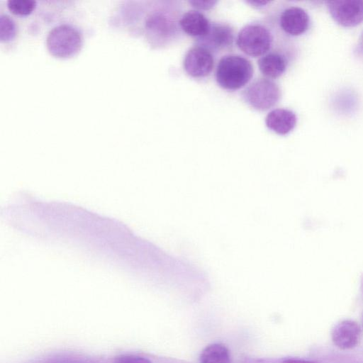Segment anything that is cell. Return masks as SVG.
<instances>
[{
  "label": "cell",
  "mask_w": 363,
  "mask_h": 363,
  "mask_svg": "<svg viewBox=\"0 0 363 363\" xmlns=\"http://www.w3.org/2000/svg\"><path fill=\"white\" fill-rule=\"evenodd\" d=\"M155 8L145 20L146 34L156 45H165L177 40L180 35V9L172 1Z\"/></svg>",
  "instance_id": "1"
},
{
  "label": "cell",
  "mask_w": 363,
  "mask_h": 363,
  "mask_svg": "<svg viewBox=\"0 0 363 363\" xmlns=\"http://www.w3.org/2000/svg\"><path fill=\"white\" fill-rule=\"evenodd\" d=\"M253 74V65L247 57L237 54H227L219 59L215 78L220 88L235 91L245 87L252 79Z\"/></svg>",
  "instance_id": "2"
},
{
  "label": "cell",
  "mask_w": 363,
  "mask_h": 363,
  "mask_svg": "<svg viewBox=\"0 0 363 363\" xmlns=\"http://www.w3.org/2000/svg\"><path fill=\"white\" fill-rule=\"evenodd\" d=\"M235 43L247 56L259 58L274 48L272 26L260 21L249 23L237 34Z\"/></svg>",
  "instance_id": "3"
},
{
  "label": "cell",
  "mask_w": 363,
  "mask_h": 363,
  "mask_svg": "<svg viewBox=\"0 0 363 363\" xmlns=\"http://www.w3.org/2000/svg\"><path fill=\"white\" fill-rule=\"evenodd\" d=\"M241 96L243 101L252 108L265 111L279 103L281 91L274 80L261 77L254 79L245 86Z\"/></svg>",
  "instance_id": "4"
},
{
  "label": "cell",
  "mask_w": 363,
  "mask_h": 363,
  "mask_svg": "<svg viewBox=\"0 0 363 363\" xmlns=\"http://www.w3.org/2000/svg\"><path fill=\"white\" fill-rule=\"evenodd\" d=\"M79 32L74 27L63 24L50 30L47 39V48L55 56L65 57L74 54L81 45Z\"/></svg>",
  "instance_id": "5"
},
{
  "label": "cell",
  "mask_w": 363,
  "mask_h": 363,
  "mask_svg": "<svg viewBox=\"0 0 363 363\" xmlns=\"http://www.w3.org/2000/svg\"><path fill=\"white\" fill-rule=\"evenodd\" d=\"M235 38V29L231 25L211 22L207 33L195 39V43L196 45L206 48L215 55L232 50Z\"/></svg>",
  "instance_id": "6"
},
{
  "label": "cell",
  "mask_w": 363,
  "mask_h": 363,
  "mask_svg": "<svg viewBox=\"0 0 363 363\" xmlns=\"http://www.w3.org/2000/svg\"><path fill=\"white\" fill-rule=\"evenodd\" d=\"M215 55L206 48L194 45L188 50L183 60L186 73L194 79L208 77L213 70Z\"/></svg>",
  "instance_id": "7"
},
{
  "label": "cell",
  "mask_w": 363,
  "mask_h": 363,
  "mask_svg": "<svg viewBox=\"0 0 363 363\" xmlns=\"http://www.w3.org/2000/svg\"><path fill=\"white\" fill-rule=\"evenodd\" d=\"M327 6L333 18L342 26H356L363 21V1H331Z\"/></svg>",
  "instance_id": "8"
},
{
  "label": "cell",
  "mask_w": 363,
  "mask_h": 363,
  "mask_svg": "<svg viewBox=\"0 0 363 363\" xmlns=\"http://www.w3.org/2000/svg\"><path fill=\"white\" fill-rule=\"evenodd\" d=\"M277 22L279 28L285 34L298 36L308 30L310 19L307 12L302 8L289 6L280 12Z\"/></svg>",
  "instance_id": "9"
},
{
  "label": "cell",
  "mask_w": 363,
  "mask_h": 363,
  "mask_svg": "<svg viewBox=\"0 0 363 363\" xmlns=\"http://www.w3.org/2000/svg\"><path fill=\"white\" fill-rule=\"evenodd\" d=\"M288 63L286 55L280 50H274V48L257 60V65L261 74L264 77L272 80L284 74Z\"/></svg>",
  "instance_id": "10"
},
{
  "label": "cell",
  "mask_w": 363,
  "mask_h": 363,
  "mask_svg": "<svg viewBox=\"0 0 363 363\" xmlns=\"http://www.w3.org/2000/svg\"><path fill=\"white\" fill-rule=\"evenodd\" d=\"M332 340L339 347L348 349L354 347L361 336L359 325L351 320L339 322L332 330Z\"/></svg>",
  "instance_id": "11"
},
{
  "label": "cell",
  "mask_w": 363,
  "mask_h": 363,
  "mask_svg": "<svg viewBox=\"0 0 363 363\" xmlns=\"http://www.w3.org/2000/svg\"><path fill=\"white\" fill-rule=\"evenodd\" d=\"M296 122V113L286 108L273 109L265 118L267 128L280 135H285L293 130Z\"/></svg>",
  "instance_id": "12"
},
{
  "label": "cell",
  "mask_w": 363,
  "mask_h": 363,
  "mask_svg": "<svg viewBox=\"0 0 363 363\" xmlns=\"http://www.w3.org/2000/svg\"><path fill=\"white\" fill-rule=\"evenodd\" d=\"M181 30L195 39L204 36L211 26L208 18L200 11L190 10L182 15L179 19Z\"/></svg>",
  "instance_id": "13"
},
{
  "label": "cell",
  "mask_w": 363,
  "mask_h": 363,
  "mask_svg": "<svg viewBox=\"0 0 363 363\" xmlns=\"http://www.w3.org/2000/svg\"><path fill=\"white\" fill-rule=\"evenodd\" d=\"M201 363H230L228 348L218 343L206 346L201 353Z\"/></svg>",
  "instance_id": "14"
},
{
  "label": "cell",
  "mask_w": 363,
  "mask_h": 363,
  "mask_svg": "<svg viewBox=\"0 0 363 363\" xmlns=\"http://www.w3.org/2000/svg\"><path fill=\"white\" fill-rule=\"evenodd\" d=\"M6 4L9 10L13 13L25 16L34 9L35 1L33 0H9Z\"/></svg>",
  "instance_id": "15"
},
{
  "label": "cell",
  "mask_w": 363,
  "mask_h": 363,
  "mask_svg": "<svg viewBox=\"0 0 363 363\" xmlns=\"http://www.w3.org/2000/svg\"><path fill=\"white\" fill-rule=\"evenodd\" d=\"M15 35V25L13 21L8 16L0 17V39L9 40L13 38Z\"/></svg>",
  "instance_id": "16"
},
{
  "label": "cell",
  "mask_w": 363,
  "mask_h": 363,
  "mask_svg": "<svg viewBox=\"0 0 363 363\" xmlns=\"http://www.w3.org/2000/svg\"><path fill=\"white\" fill-rule=\"evenodd\" d=\"M114 363H152L145 357L134 354H121L114 359Z\"/></svg>",
  "instance_id": "17"
},
{
  "label": "cell",
  "mask_w": 363,
  "mask_h": 363,
  "mask_svg": "<svg viewBox=\"0 0 363 363\" xmlns=\"http://www.w3.org/2000/svg\"><path fill=\"white\" fill-rule=\"evenodd\" d=\"M188 3L194 8L199 10H208L212 9L217 3L216 1H203V0H194L189 1Z\"/></svg>",
  "instance_id": "18"
},
{
  "label": "cell",
  "mask_w": 363,
  "mask_h": 363,
  "mask_svg": "<svg viewBox=\"0 0 363 363\" xmlns=\"http://www.w3.org/2000/svg\"><path fill=\"white\" fill-rule=\"evenodd\" d=\"M247 4H250L253 7H256L257 9L263 8L264 6H267L269 4L272 3L271 1H247Z\"/></svg>",
  "instance_id": "19"
},
{
  "label": "cell",
  "mask_w": 363,
  "mask_h": 363,
  "mask_svg": "<svg viewBox=\"0 0 363 363\" xmlns=\"http://www.w3.org/2000/svg\"><path fill=\"white\" fill-rule=\"evenodd\" d=\"M282 363H317L313 361H308L299 359H286Z\"/></svg>",
  "instance_id": "20"
},
{
  "label": "cell",
  "mask_w": 363,
  "mask_h": 363,
  "mask_svg": "<svg viewBox=\"0 0 363 363\" xmlns=\"http://www.w3.org/2000/svg\"><path fill=\"white\" fill-rule=\"evenodd\" d=\"M54 363H84V362L72 361V360H64V361H60V362H54Z\"/></svg>",
  "instance_id": "21"
}]
</instances>
